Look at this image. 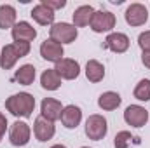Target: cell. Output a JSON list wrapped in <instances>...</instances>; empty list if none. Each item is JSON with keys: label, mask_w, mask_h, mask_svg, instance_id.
I'll use <instances>...</instances> for the list:
<instances>
[{"label": "cell", "mask_w": 150, "mask_h": 148, "mask_svg": "<svg viewBox=\"0 0 150 148\" xmlns=\"http://www.w3.org/2000/svg\"><path fill=\"white\" fill-rule=\"evenodd\" d=\"M131 140H133V136H131L129 131H119L115 134L113 145H115V148H127L129 143H131Z\"/></svg>", "instance_id": "obj_24"}, {"label": "cell", "mask_w": 150, "mask_h": 148, "mask_svg": "<svg viewBox=\"0 0 150 148\" xmlns=\"http://www.w3.org/2000/svg\"><path fill=\"white\" fill-rule=\"evenodd\" d=\"M142 63L150 70V51H145V52L142 54Z\"/></svg>", "instance_id": "obj_28"}, {"label": "cell", "mask_w": 150, "mask_h": 148, "mask_svg": "<svg viewBox=\"0 0 150 148\" xmlns=\"http://www.w3.org/2000/svg\"><path fill=\"white\" fill-rule=\"evenodd\" d=\"M28 52H30V44H26V42L7 44V45H4V49L0 52V66L4 70H11L18 63V59L28 56Z\"/></svg>", "instance_id": "obj_2"}, {"label": "cell", "mask_w": 150, "mask_h": 148, "mask_svg": "<svg viewBox=\"0 0 150 148\" xmlns=\"http://www.w3.org/2000/svg\"><path fill=\"white\" fill-rule=\"evenodd\" d=\"M12 40L14 42H26L30 44L33 38L37 37V30L28 23V21H19L12 26Z\"/></svg>", "instance_id": "obj_12"}, {"label": "cell", "mask_w": 150, "mask_h": 148, "mask_svg": "<svg viewBox=\"0 0 150 148\" xmlns=\"http://www.w3.org/2000/svg\"><path fill=\"white\" fill-rule=\"evenodd\" d=\"M134 98L138 101H150V80L149 78H143L136 84L134 87Z\"/></svg>", "instance_id": "obj_23"}, {"label": "cell", "mask_w": 150, "mask_h": 148, "mask_svg": "<svg viewBox=\"0 0 150 148\" xmlns=\"http://www.w3.org/2000/svg\"><path fill=\"white\" fill-rule=\"evenodd\" d=\"M5 129H7V118H5V115L0 111V141H2V138H4V134H5Z\"/></svg>", "instance_id": "obj_27"}, {"label": "cell", "mask_w": 150, "mask_h": 148, "mask_svg": "<svg viewBox=\"0 0 150 148\" xmlns=\"http://www.w3.org/2000/svg\"><path fill=\"white\" fill-rule=\"evenodd\" d=\"M86 77L93 84L101 82L103 77H105V66L100 61H96V59H89L87 65H86Z\"/></svg>", "instance_id": "obj_19"}, {"label": "cell", "mask_w": 150, "mask_h": 148, "mask_svg": "<svg viewBox=\"0 0 150 148\" xmlns=\"http://www.w3.org/2000/svg\"><path fill=\"white\" fill-rule=\"evenodd\" d=\"M5 108L14 117H32L35 110V98L30 92H18L5 99Z\"/></svg>", "instance_id": "obj_1"}, {"label": "cell", "mask_w": 150, "mask_h": 148, "mask_svg": "<svg viewBox=\"0 0 150 148\" xmlns=\"http://www.w3.org/2000/svg\"><path fill=\"white\" fill-rule=\"evenodd\" d=\"M105 47L110 49L112 52L122 54V52H126L129 49V37L126 33H120V32L110 33L108 37L105 38Z\"/></svg>", "instance_id": "obj_14"}, {"label": "cell", "mask_w": 150, "mask_h": 148, "mask_svg": "<svg viewBox=\"0 0 150 148\" xmlns=\"http://www.w3.org/2000/svg\"><path fill=\"white\" fill-rule=\"evenodd\" d=\"M65 106H61V103L54 98H45L42 99L40 103V117L51 120V122H56L58 118H61V111Z\"/></svg>", "instance_id": "obj_11"}, {"label": "cell", "mask_w": 150, "mask_h": 148, "mask_svg": "<svg viewBox=\"0 0 150 148\" xmlns=\"http://www.w3.org/2000/svg\"><path fill=\"white\" fill-rule=\"evenodd\" d=\"M138 45L142 47L143 52H145V51H150V30L140 33V37H138Z\"/></svg>", "instance_id": "obj_25"}, {"label": "cell", "mask_w": 150, "mask_h": 148, "mask_svg": "<svg viewBox=\"0 0 150 148\" xmlns=\"http://www.w3.org/2000/svg\"><path fill=\"white\" fill-rule=\"evenodd\" d=\"M93 14H94V9H93L91 5H80V7H77L74 11V14H72V18H74V26L75 28H77V26L80 28V26L91 25Z\"/></svg>", "instance_id": "obj_17"}, {"label": "cell", "mask_w": 150, "mask_h": 148, "mask_svg": "<svg viewBox=\"0 0 150 148\" xmlns=\"http://www.w3.org/2000/svg\"><path fill=\"white\" fill-rule=\"evenodd\" d=\"M16 25V9L9 4L0 5V30L12 28Z\"/></svg>", "instance_id": "obj_20"}, {"label": "cell", "mask_w": 150, "mask_h": 148, "mask_svg": "<svg viewBox=\"0 0 150 148\" xmlns=\"http://www.w3.org/2000/svg\"><path fill=\"white\" fill-rule=\"evenodd\" d=\"M126 23L129 26H142L149 21V11L143 4H131L126 9Z\"/></svg>", "instance_id": "obj_7"}, {"label": "cell", "mask_w": 150, "mask_h": 148, "mask_svg": "<svg viewBox=\"0 0 150 148\" xmlns=\"http://www.w3.org/2000/svg\"><path fill=\"white\" fill-rule=\"evenodd\" d=\"M108 132V124L107 118L103 115H89V118L86 120V136L93 141H100L107 136Z\"/></svg>", "instance_id": "obj_3"}, {"label": "cell", "mask_w": 150, "mask_h": 148, "mask_svg": "<svg viewBox=\"0 0 150 148\" xmlns=\"http://www.w3.org/2000/svg\"><path fill=\"white\" fill-rule=\"evenodd\" d=\"M120 103H122V98L113 91H107L98 98V106L105 111H112L115 108H119Z\"/></svg>", "instance_id": "obj_18"}, {"label": "cell", "mask_w": 150, "mask_h": 148, "mask_svg": "<svg viewBox=\"0 0 150 148\" xmlns=\"http://www.w3.org/2000/svg\"><path fill=\"white\" fill-rule=\"evenodd\" d=\"M56 132V125L54 122L44 118V117H38L35 118V124H33V134L38 141H49Z\"/></svg>", "instance_id": "obj_13"}, {"label": "cell", "mask_w": 150, "mask_h": 148, "mask_svg": "<svg viewBox=\"0 0 150 148\" xmlns=\"http://www.w3.org/2000/svg\"><path fill=\"white\" fill-rule=\"evenodd\" d=\"M115 14H112L110 11H94L93 19H91V30L94 33H105V32H112L115 28Z\"/></svg>", "instance_id": "obj_5"}, {"label": "cell", "mask_w": 150, "mask_h": 148, "mask_svg": "<svg viewBox=\"0 0 150 148\" xmlns=\"http://www.w3.org/2000/svg\"><path fill=\"white\" fill-rule=\"evenodd\" d=\"M54 70H56V73L59 75L61 78H65V80H74V78H77L79 73H80V65H79L75 59H72V58H63L61 61L56 63Z\"/></svg>", "instance_id": "obj_10"}, {"label": "cell", "mask_w": 150, "mask_h": 148, "mask_svg": "<svg viewBox=\"0 0 150 148\" xmlns=\"http://www.w3.org/2000/svg\"><path fill=\"white\" fill-rule=\"evenodd\" d=\"M80 148H89V147H80Z\"/></svg>", "instance_id": "obj_30"}, {"label": "cell", "mask_w": 150, "mask_h": 148, "mask_svg": "<svg viewBox=\"0 0 150 148\" xmlns=\"http://www.w3.org/2000/svg\"><path fill=\"white\" fill-rule=\"evenodd\" d=\"M30 16L37 21L38 25H42V26H47V25H54V11H51L49 7H45L44 4H37L33 9H32V12H30Z\"/></svg>", "instance_id": "obj_16"}, {"label": "cell", "mask_w": 150, "mask_h": 148, "mask_svg": "<svg viewBox=\"0 0 150 148\" xmlns=\"http://www.w3.org/2000/svg\"><path fill=\"white\" fill-rule=\"evenodd\" d=\"M51 148H67L65 145H54V147H51Z\"/></svg>", "instance_id": "obj_29"}, {"label": "cell", "mask_w": 150, "mask_h": 148, "mask_svg": "<svg viewBox=\"0 0 150 148\" xmlns=\"http://www.w3.org/2000/svg\"><path fill=\"white\" fill-rule=\"evenodd\" d=\"M14 80L21 85H30L35 80V66L33 65H23L19 66V70H16Z\"/></svg>", "instance_id": "obj_22"}, {"label": "cell", "mask_w": 150, "mask_h": 148, "mask_svg": "<svg viewBox=\"0 0 150 148\" xmlns=\"http://www.w3.org/2000/svg\"><path fill=\"white\" fill-rule=\"evenodd\" d=\"M40 56L45 59V61H51V63H58L63 59L65 56V51H63V45L58 44L56 40L52 38H47L42 42L40 45Z\"/></svg>", "instance_id": "obj_8"}, {"label": "cell", "mask_w": 150, "mask_h": 148, "mask_svg": "<svg viewBox=\"0 0 150 148\" xmlns=\"http://www.w3.org/2000/svg\"><path fill=\"white\" fill-rule=\"evenodd\" d=\"M124 120L127 122V125L143 127L149 122V111L140 105H129L124 111Z\"/></svg>", "instance_id": "obj_9"}, {"label": "cell", "mask_w": 150, "mask_h": 148, "mask_svg": "<svg viewBox=\"0 0 150 148\" xmlns=\"http://www.w3.org/2000/svg\"><path fill=\"white\" fill-rule=\"evenodd\" d=\"M49 35L52 38V40H56L58 44H72L75 42V38L79 35V32H77V28H75L74 25H70V23H54L51 28H49Z\"/></svg>", "instance_id": "obj_4"}, {"label": "cell", "mask_w": 150, "mask_h": 148, "mask_svg": "<svg viewBox=\"0 0 150 148\" xmlns=\"http://www.w3.org/2000/svg\"><path fill=\"white\" fill-rule=\"evenodd\" d=\"M40 84L47 91H56L61 85V77L56 73L54 68H51V70H45L44 73L40 75Z\"/></svg>", "instance_id": "obj_21"}, {"label": "cell", "mask_w": 150, "mask_h": 148, "mask_svg": "<svg viewBox=\"0 0 150 148\" xmlns=\"http://www.w3.org/2000/svg\"><path fill=\"white\" fill-rule=\"evenodd\" d=\"M82 120V110L75 105H68L61 111V122L67 129H77V125Z\"/></svg>", "instance_id": "obj_15"}, {"label": "cell", "mask_w": 150, "mask_h": 148, "mask_svg": "<svg viewBox=\"0 0 150 148\" xmlns=\"http://www.w3.org/2000/svg\"><path fill=\"white\" fill-rule=\"evenodd\" d=\"M40 4H44L45 7H49L51 11H56V9H63L67 5V0H42Z\"/></svg>", "instance_id": "obj_26"}, {"label": "cell", "mask_w": 150, "mask_h": 148, "mask_svg": "<svg viewBox=\"0 0 150 148\" xmlns=\"http://www.w3.org/2000/svg\"><path fill=\"white\" fill-rule=\"evenodd\" d=\"M30 136H32V129H30V125L26 122L16 120L11 125V131H9V141H11V145H14V147H25V145H28Z\"/></svg>", "instance_id": "obj_6"}]
</instances>
